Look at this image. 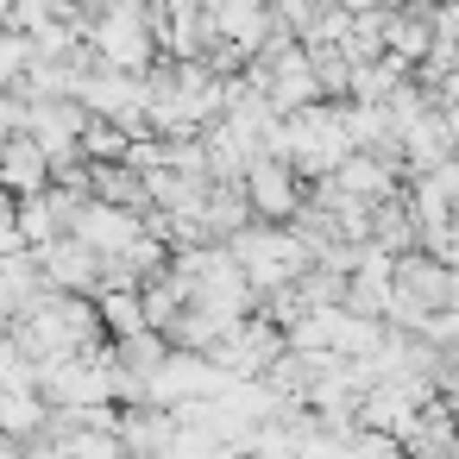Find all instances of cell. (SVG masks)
I'll list each match as a JSON object with an SVG mask.
<instances>
[{"mask_svg": "<svg viewBox=\"0 0 459 459\" xmlns=\"http://www.w3.org/2000/svg\"><path fill=\"white\" fill-rule=\"evenodd\" d=\"M0 13H7V0H0Z\"/></svg>", "mask_w": 459, "mask_h": 459, "instance_id": "obj_26", "label": "cell"}, {"mask_svg": "<svg viewBox=\"0 0 459 459\" xmlns=\"http://www.w3.org/2000/svg\"><path fill=\"white\" fill-rule=\"evenodd\" d=\"M346 459H409V453H403V440H396V434H384V428H352Z\"/></svg>", "mask_w": 459, "mask_h": 459, "instance_id": "obj_21", "label": "cell"}, {"mask_svg": "<svg viewBox=\"0 0 459 459\" xmlns=\"http://www.w3.org/2000/svg\"><path fill=\"white\" fill-rule=\"evenodd\" d=\"M0 183H7L13 195H39L51 183V158L26 133H7V145H0Z\"/></svg>", "mask_w": 459, "mask_h": 459, "instance_id": "obj_12", "label": "cell"}, {"mask_svg": "<svg viewBox=\"0 0 459 459\" xmlns=\"http://www.w3.org/2000/svg\"><path fill=\"white\" fill-rule=\"evenodd\" d=\"M283 352V327L277 321H264L258 308L252 315H239L214 346H208V359L227 371V377H264V365Z\"/></svg>", "mask_w": 459, "mask_h": 459, "instance_id": "obj_3", "label": "cell"}, {"mask_svg": "<svg viewBox=\"0 0 459 459\" xmlns=\"http://www.w3.org/2000/svg\"><path fill=\"white\" fill-rule=\"evenodd\" d=\"M396 440H403V453H409V459H446V446L459 440V428H453V403L434 390V396L409 415V428H403Z\"/></svg>", "mask_w": 459, "mask_h": 459, "instance_id": "obj_11", "label": "cell"}, {"mask_svg": "<svg viewBox=\"0 0 459 459\" xmlns=\"http://www.w3.org/2000/svg\"><path fill=\"white\" fill-rule=\"evenodd\" d=\"M95 315H101V333H108V340L145 327V302H139V290H95Z\"/></svg>", "mask_w": 459, "mask_h": 459, "instance_id": "obj_19", "label": "cell"}, {"mask_svg": "<svg viewBox=\"0 0 459 459\" xmlns=\"http://www.w3.org/2000/svg\"><path fill=\"white\" fill-rule=\"evenodd\" d=\"M440 120H446V139H453V158H459V101H440Z\"/></svg>", "mask_w": 459, "mask_h": 459, "instance_id": "obj_24", "label": "cell"}, {"mask_svg": "<svg viewBox=\"0 0 459 459\" xmlns=\"http://www.w3.org/2000/svg\"><path fill=\"white\" fill-rule=\"evenodd\" d=\"M371 246H384L390 258H396V252H409V246H421V221L409 214L403 183H396L384 202H371Z\"/></svg>", "mask_w": 459, "mask_h": 459, "instance_id": "obj_13", "label": "cell"}, {"mask_svg": "<svg viewBox=\"0 0 459 459\" xmlns=\"http://www.w3.org/2000/svg\"><path fill=\"white\" fill-rule=\"evenodd\" d=\"M346 152H352V139L340 126V101H308L277 120V158H290L302 177H327Z\"/></svg>", "mask_w": 459, "mask_h": 459, "instance_id": "obj_1", "label": "cell"}, {"mask_svg": "<svg viewBox=\"0 0 459 459\" xmlns=\"http://www.w3.org/2000/svg\"><path fill=\"white\" fill-rule=\"evenodd\" d=\"M246 221H258L252 202H246V189H239V183H208V195H202V227H208V239H233Z\"/></svg>", "mask_w": 459, "mask_h": 459, "instance_id": "obj_15", "label": "cell"}, {"mask_svg": "<svg viewBox=\"0 0 459 459\" xmlns=\"http://www.w3.org/2000/svg\"><path fill=\"white\" fill-rule=\"evenodd\" d=\"M227 252H233V264L246 271V283L264 296V290H277V283H290V277H302V264H308V252H302V239L283 227V221H246L233 239H221Z\"/></svg>", "mask_w": 459, "mask_h": 459, "instance_id": "obj_2", "label": "cell"}, {"mask_svg": "<svg viewBox=\"0 0 459 459\" xmlns=\"http://www.w3.org/2000/svg\"><path fill=\"white\" fill-rule=\"evenodd\" d=\"M76 152H82V164H114V158L126 152V133H120L108 114H89V120H82V139H76Z\"/></svg>", "mask_w": 459, "mask_h": 459, "instance_id": "obj_20", "label": "cell"}, {"mask_svg": "<svg viewBox=\"0 0 459 459\" xmlns=\"http://www.w3.org/2000/svg\"><path fill=\"white\" fill-rule=\"evenodd\" d=\"M390 290H396L409 308L434 315V308H446V296H453V271H446L440 258H428L421 246H409V252L390 258Z\"/></svg>", "mask_w": 459, "mask_h": 459, "instance_id": "obj_7", "label": "cell"}, {"mask_svg": "<svg viewBox=\"0 0 459 459\" xmlns=\"http://www.w3.org/2000/svg\"><path fill=\"white\" fill-rule=\"evenodd\" d=\"M95 64H114V70H145L152 64V26L133 13V7H114L101 26H95Z\"/></svg>", "mask_w": 459, "mask_h": 459, "instance_id": "obj_8", "label": "cell"}, {"mask_svg": "<svg viewBox=\"0 0 459 459\" xmlns=\"http://www.w3.org/2000/svg\"><path fill=\"white\" fill-rule=\"evenodd\" d=\"M70 233H76L89 252L114 258V252H126V246L139 239V214H133V208H114V202H101V195H89V202L76 208Z\"/></svg>", "mask_w": 459, "mask_h": 459, "instance_id": "obj_9", "label": "cell"}, {"mask_svg": "<svg viewBox=\"0 0 459 459\" xmlns=\"http://www.w3.org/2000/svg\"><path fill=\"white\" fill-rule=\"evenodd\" d=\"M32 264L51 290H70V296H95V271H101V252H89L76 233H57L45 246H32Z\"/></svg>", "mask_w": 459, "mask_h": 459, "instance_id": "obj_6", "label": "cell"}, {"mask_svg": "<svg viewBox=\"0 0 459 459\" xmlns=\"http://www.w3.org/2000/svg\"><path fill=\"white\" fill-rule=\"evenodd\" d=\"M327 177H333V183H340L346 195H359V202H384V195H390V189L403 183V177H396L390 164H377L371 152H346V158H340V164H333Z\"/></svg>", "mask_w": 459, "mask_h": 459, "instance_id": "obj_14", "label": "cell"}, {"mask_svg": "<svg viewBox=\"0 0 459 459\" xmlns=\"http://www.w3.org/2000/svg\"><path fill=\"white\" fill-rule=\"evenodd\" d=\"M89 189L101 195V202H114V208H152V195H145V177L139 170H126L120 158L114 164H89Z\"/></svg>", "mask_w": 459, "mask_h": 459, "instance_id": "obj_16", "label": "cell"}, {"mask_svg": "<svg viewBox=\"0 0 459 459\" xmlns=\"http://www.w3.org/2000/svg\"><path fill=\"white\" fill-rule=\"evenodd\" d=\"M221 384H227V371H221L208 352H195V346H170L164 365L145 377V403L170 409V403H189V396H214Z\"/></svg>", "mask_w": 459, "mask_h": 459, "instance_id": "obj_4", "label": "cell"}, {"mask_svg": "<svg viewBox=\"0 0 459 459\" xmlns=\"http://www.w3.org/2000/svg\"><path fill=\"white\" fill-rule=\"evenodd\" d=\"M453 428H459V409H453Z\"/></svg>", "mask_w": 459, "mask_h": 459, "instance_id": "obj_25", "label": "cell"}, {"mask_svg": "<svg viewBox=\"0 0 459 459\" xmlns=\"http://www.w3.org/2000/svg\"><path fill=\"white\" fill-rule=\"evenodd\" d=\"M120 7H133V0H120Z\"/></svg>", "mask_w": 459, "mask_h": 459, "instance_id": "obj_27", "label": "cell"}, {"mask_svg": "<svg viewBox=\"0 0 459 459\" xmlns=\"http://www.w3.org/2000/svg\"><path fill=\"white\" fill-rule=\"evenodd\" d=\"M114 440L126 446V459H145V453H164L177 440V415L158 409V403H126L120 421H114Z\"/></svg>", "mask_w": 459, "mask_h": 459, "instance_id": "obj_10", "label": "cell"}, {"mask_svg": "<svg viewBox=\"0 0 459 459\" xmlns=\"http://www.w3.org/2000/svg\"><path fill=\"white\" fill-rule=\"evenodd\" d=\"M239 189H246V202H252V214H258V221H290V214L302 208L308 177H302L290 158H264V152H258V158L246 164Z\"/></svg>", "mask_w": 459, "mask_h": 459, "instance_id": "obj_5", "label": "cell"}, {"mask_svg": "<svg viewBox=\"0 0 459 459\" xmlns=\"http://www.w3.org/2000/svg\"><path fill=\"white\" fill-rule=\"evenodd\" d=\"M164 352H170V340H164L158 327H139V333L108 340V359H114V365H126L133 377H152V371L164 365Z\"/></svg>", "mask_w": 459, "mask_h": 459, "instance_id": "obj_17", "label": "cell"}, {"mask_svg": "<svg viewBox=\"0 0 459 459\" xmlns=\"http://www.w3.org/2000/svg\"><path fill=\"white\" fill-rule=\"evenodd\" d=\"M13 252H26V239H20L13 221H0V258H13Z\"/></svg>", "mask_w": 459, "mask_h": 459, "instance_id": "obj_23", "label": "cell"}, {"mask_svg": "<svg viewBox=\"0 0 459 459\" xmlns=\"http://www.w3.org/2000/svg\"><path fill=\"white\" fill-rule=\"evenodd\" d=\"M32 70V39H0V89H13Z\"/></svg>", "mask_w": 459, "mask_h": 459, "instance_id": "obj_22", "label": "cell"}, {"mask_svg": "<svg viewBox=\"0 0 459 459\" xmlns=\"http://www.w3.org/2000/svg\"><path fill=\"white\" fill-rule=\"evenodd\" d=\"M428 45H434V20H428V13H396V20H384V51H390V57L421 64Z\"/></svg>", "mask_w": 459, "mask_h": 459, "instance_id": "obj_18", "label": "cell"}]
</instances>
